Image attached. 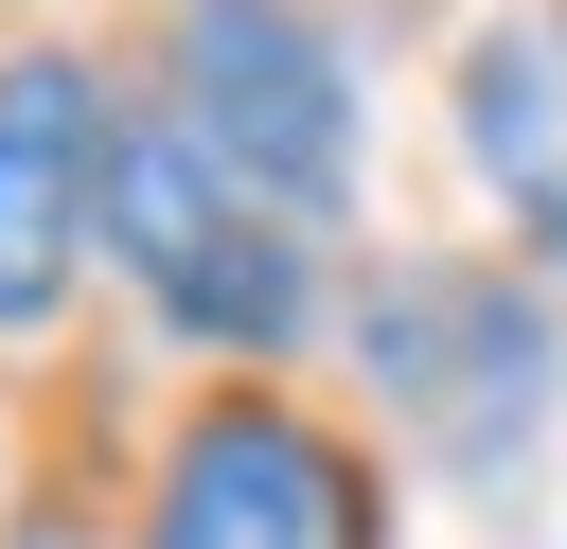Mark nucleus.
<instances>
[{"label": "nucleus", "instance_id": "nucleus-1", "mask_svg": "<svg viewBox=\"0 0 567 549\" xmlns=\"http://www.w3.org/2000/svg\"><path fill=\"white\" fill-rule=\"evenodd\" d=\"M106 266H124V301L177 336V354H230V372H266V354H301L319 336V230L284 213V195H248L195 124H159V106H124V177H106Z\"/></svg>", "mask_w": 567, "mask_h": 549}, {"label": "nucleus", "instance_id": "nucleus-2", "mask_svg": "<svg viewBox=\"0 0 567 549\" xmlns=\"http://www.w3.org/2000/svg\"><path fill=\"white\" fill-rule=\"evenodd\" d=\"M354 372H372L390 443H425L443 478H514L567 425V319H549L532 266H478V248L372 266L354 283Z\"/></svg>", "mask_w": 567, "mask_h": 549}, {"label": "nucleus", "instance_id": "nucleus-3", "mask_svg": "<svg viewBox=\"0 0 567 549\" xmlns=\"http://www.w3.org/2000/svg\"><path fill=\"white\" fill-rule=\"evenodd\" d=\"M159 124H195L301 230H337L372 177V89H354V35L319 0H159Z\"/></svg>", "mask_w": 567, "mask_h": 549}, {"label": "nucleus", "instance_id": "nucleus-4", "mask_svg": "<svg viewBox=\"0 0 567 549\" xmlns=\"http://www.w3.org/2000/svg\"><path fill=\"white\" fill-rule=\"evenodd\" d=\"M124 549H390V496L372 460L284 407V390H195L142 460V531Z\"/></svg>", "mask_w": 567, "mask_h": 549}, {"label": "nucleus", "instance_id": "nucleus-5", "mask_svg": "<svg viewBox=\"0 0 567 549\" xmlns=\"http://www.w3.org/2000/svg\"><path fill=\"white\" fill-rule=\"evenodd\" d=\"M106 177H124V89L71 35L0 53V336H53L71 283L106 266Z\"/></svg>", "mask_w": 567, "mask_h": 549}, {"label": "nucleus", "instance_id": "nucleus-6", "mask_svg": "<svg viewBox=\"0 0 567 549\" xmlns=\"http://www.w3.org/2000/svg\"><path fill=\"white\" fill-rule=\"evenodd\" d=\"M443 124H461V177L496 195L514 266L567 283V0H496L443 71Z\"/></svg>", "mask_w": 567, "mask_h": 549}, {"label": "nucleus", "instance_id": "nucleus-7", "mask_svg": "<svg viewBox=\"0 0 567 549\" xmlns=\"http://www.w3.org/2000/svg\"><path fill=\"white\" fill-rule=\"evenodd\" d=\"M18 549H89V531H18Z\"/></svg>", "mask_w": 567, "mask_h": 549}]
</instances>
